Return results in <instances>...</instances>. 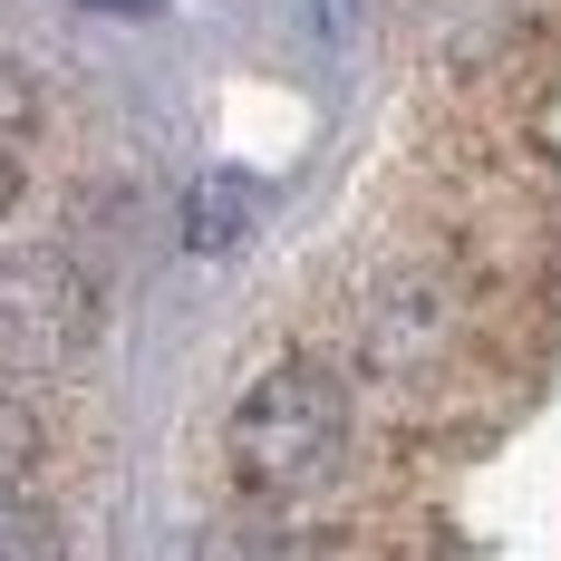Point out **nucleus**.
<instances>
[{
  "mask_svg": "<svg viewBox=\"0 0 561 561\" xmlns=\"http://www.w3.org/2000/svg\"><path fill=\"white\" fill-rule=\"evenodd\" d=\"M348 455V378L320 358H280L262 388L232 407V474L252 494H310Z\"/></svg>",
  "mask_w": 561,
  "mask_h": 561,
  "instance_id": "obj_1",
  "label": "nucleus"
},
{
  "mask_svg": "<svg viewBox=\"0 0 561 561\" xmlns=\"http://www.w3.org/2000/svg\"><path fill=\"white\" fill-rule=\"evenodd\" d=\"M0 330L30 339V358H68L78 348V330H88V290H78V272L68 262H10L0 272Z\"/></svg>",
  "mask_w": 561,
  "mask_h": 561,
  "instance_id": "obj_2",
  "label": "nucleus"
},
{
  "mask_svg": "<svg viewBox=\"0 0 561 561\" xmlns=\"http://www.w3.org/2000/svg\"><path fill=\"white\" fill-rule=\"evenodd\" d=\"M242 224H252V184H242V174H204V184H194V214H184V242H194V252H224Z\"/></svg>",
  "mask_w": 561,
  "mask_h": 561,
  "instance_id": "obj_3",
  "label": "nucleus"
},
{
  "mask_svg": "<svg viewBox=\"0 0 561 561\" xmlns=\"http://www.w3.org/2000/svg\"><path fill=\"white\" fill-rule=\"evenodd\" d=\"M0 561H68L58 513H49V504H30V494H0Z\"/></svg>",
  "mask_w": 561,
  "mask_h": 561,
  "instance_id": "obj_4",
  "label": "nucleus"
},
{
  "mask_svg": "<svg viewBox=\"0 0 561 561\" xmlns=\"http://www.w3.org/2000/svg\"><path fill=\"white\" fill-rule=\"evenodd\" d=\"M30 455H39V426H30V407H20V397L0 388V494H20Z\"/></svg>",
  "mask_w": 561,
  "mask_h": 561,
  "instance_id": "obj_5",
  "label": "nucleus"
},
{
  "mask_svg": "<svg viewBox=\"0 0 561 561\" xmlns=\"http://www.w3.org/2000/svg\"><path fill=\"white\" fill-rule=\"evenodd\" d=\"M30 116H39V98H30V78H20V68L0 58V146H10V136H20Z\"/></svg>",
  "mask_w": 561,
  "mask_h": 561,
  "instance_id": "obj_6",
  "label": "nucleus"
},
{
  "mask_svg": "<svg viewBox=\"0 0 561 561\" xmlns=\"http://www.w3.org/2000/svg\"><path fill=\"white\" fill-rule=\"evenodd\" d=\"M10 194H20V165H10V146H0V214H10Z\"/></svg>",
  "mask_w": 561,
  "mask_h": 561,
  "instance_id": "obj_7",
  "label": "nucleus"
},
{
  "mask_svg": "<svg viewBox=\"0 0 561 561\" xmlns=\"http://www.w3.org/2000/svg\"><path fill=\"white\" fill-rule=\"evenodd\" d=\"M116 10H146V0H116Z\"/></svg>",
  "mask_w": 561,
  "mask_h": 561,
  "instance_id": "obj_8",
  "label": "nucleus"
}]
</instances>
